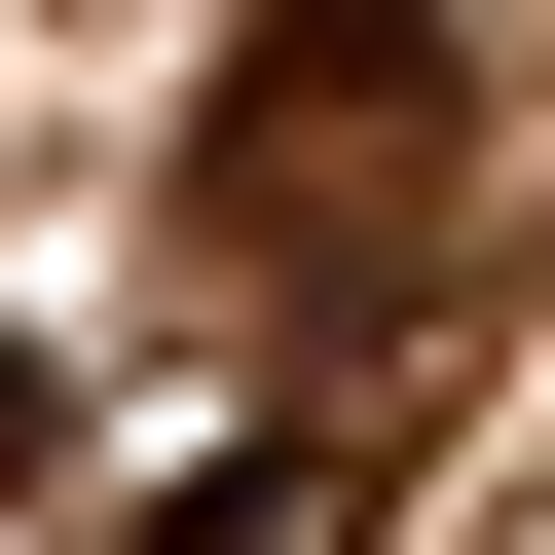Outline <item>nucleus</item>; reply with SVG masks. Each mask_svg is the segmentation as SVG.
<instances>
[{
    "label": "nucleus",
    "instance_id": "1",
    "mask_svg": "<svg viewBox=\"0 0 555 555\" xmlns=\"http://www.w3.org/2000/svg\"><path fill=\"white\" fill-rule=\"evenodd\" d=\"M185 222L371 297V259L444 222V0H259V38H222V112H185Z\"/></svg>",
    "mask_w": 555,
    "mask_h": 555
},
{
    "label": "nucleus",
    "instance_id": "2",
    "mask_svg": "<svg viewBox=\"0 0 555 555\" xmlns=\"http://www.w3.org/2000/svg\"><path fill=\"white\" fill-rule=\"evenodd\" d=\"M334 518H371V444H334V408H259V444H185L112 555H334Z\"/></svg>",
    "mask_w": 555,
    "mask_h": 555
},
{
    "label": "nucleus",
    "instance_id": "3",
    "mask_svg": "<svg viewBox=\"0 0 555 555\" xmlns=\"http://www.w3.org/2000/svg\"><path fill=\"white\" fill-rule=\"evenodd\" d=\"M0 518H38V334H0Z\"/></svg>",
    "mask_w": 555,
    "mask_h": 555
}]
</instances>
